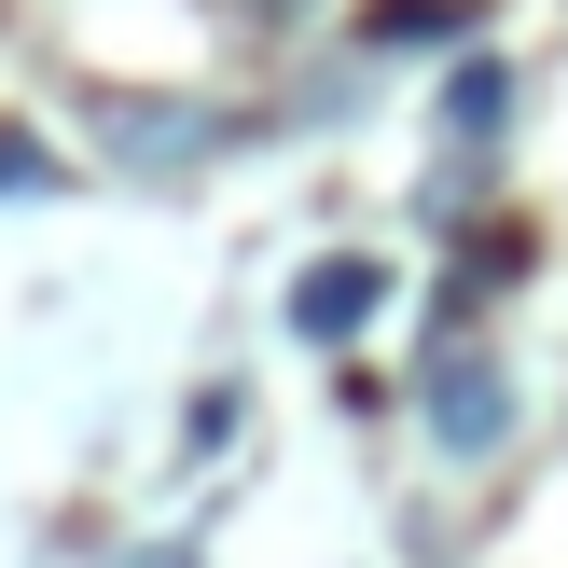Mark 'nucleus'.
Segmentation results:
<instances>
[{
  "label": "nucleus",
  "mask_w": 568,
  "mask_h": 568,
  "mask_svg": "<svg viewBox=\"0 0 568 568\" xmlns=\"http://www.w3.org/2000/svg\"><path fill=\"white\" fill-rule=\"evenodd\" d=\"M416 403H430V444H444V458H486V444L514 430V375H499L486 347H444Z\"/></svg>",
  "instance_id": "obj_1"
},
{
  "label": "nucleus",
  "mask_w": 568,
  "mask_h": 568,
  "mask_svg": "<svg viewBox=\"0 0 568 568\" xmlns=\"http://www.w3.org/2000/svg\"><path fill=\"white\" fill-rule=\"evenodd\" d=\"M98 139L139 166V181H166V166H209L236 125H222V111H181V98H98Z\"/></svg>",
  "instance_id": "obj_2"
},
{
  "label": "nucleus",
  "mask_w": 568,
  "mask_h": 568,
  "mask_svg": "<svg viewBox=\"0 0 568 568\" xmlns=\"http://www.w3.org/2000/svg\"><path fill=\"white\" fill-rule=\"evenodd\" d=\"M375 292H388V264H361V250H347V264H305L292 277V333H305V347H347V333L375 320Z\"/></svg>",
  "instance_id": "obj_3"
},
{
  "label": "nucleus",
  "mask_w": 568,
  "mask_h": 568,
  "mask_svg": "<svg viewBox=\"0 0 568 568\" xmlns=\"http://www.w3.org/2000/svg\"><path fill=\"white\" fill-rule=\"evenodd\" d=\"M375 42H444V28H471V0H375Z\"/></svg>",
  "instance_id": "obj_4"
},
{
  "label": "nucleus",
  "mask_w": 568,
  "mask_h": 568,
  "mask_svg": "<svg viewBox=\"0 0 568 568\" xmlns=\"http://www.w3.org/2000/svg\"><path fill=\"white\" fill-rule=\"evenodd\" d=\"M42 181H55V153H42L28 125H0V194H42Z\"/></svg>",
  "instance_id": "obj_5"
},
{
  "label": "nucleus",
  "mask_w": 568,
  "mask_h": 568,
  "mask_svg": "<svg viewBox=\"0 0 568 568\" xmlns=\"http://www.w3.org/2000/svg\"><path fill=\"white\" fill-rule=\"evenodd\" d=\"M444 125H458V139H486V125H499V70H458V98H444Z\"/></svg>",
  "instance_id": "obj_6"
}]
</instances>
